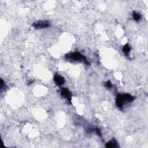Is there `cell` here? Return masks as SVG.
Segmentation results:
<instances>
[{
    "instance_id": "cell-1",
    "label": "cell",
    "mask_w": 148,
    "mask_h": 148,
    "mask_svg": "<svg viewBox=\"0 0 148 148\" xmlns=\"http://www.w3.org/2000/svg\"><path fill=\"white\" fill-rule=\"evenodd\" d=\"M66 59L69 60H73V61H82L85 63L86 64H89V63L88 62L86 57L84 56L81 54L80 53L75 52L72 53L70 54L67 55Z\"/></svg>"
},
{
    "instance_id": "cell-7",
    "label": "cell",
    "mask_w": 148,
    "mask_h": 148,
    "mask_svg": "<svg viewBox=\"0 0 148 148\" xmlns=\"http://www.w3.org/2000/svg\"><path fill=\"white\" fill-rule=\"evenodd\" d=\"M106 147H109V148H112V147H118V145H117L116 142L115 140L113 141H110L109 142L106 144Z\"/></svg>"
},
{
    "instance_id": "cell-3",
    "label": "cell",
    "mask_w": 148,
    "mask_h": 148,
    "mask_svg": "<svg viewBox=\"0 0 148 148\" xmlns=\"http://www.w3.org/2000/svg\"><path fill=\"white\" fill-rule=\"evenodd\" d=\"M126 100H124V97H123V94H119L117 96L116 100V105L119 108H122L123 107V105L124 104V102Z\"/></svg>"
},
{
    "instance_id": "cell-6",
    "label": "cell",
    "mask_w": 148,
    "mask_h": 148,
    "mask_svg": "<svg viewBox=\"0 0 148 148\" xmlns=\"http://www.w3.org/2000/svg\"><path fill=\"white\" fill-rule=\"evenodd\" d=\"M131 50V48L130 46L128 44H126V45H124L123 48V52L124 53V54L126 56H128L130 54V52Z\"/></svg>"
},
{
    "instance_id": "cell-4",
    "label": "cell",
    "mask_w": 148,
    "mask_h": 148,
    "mask_svg": "<svg viewBox=\"0 0 148 148\" xmlns=\"http://www.w3.org/2000/svg\"><path fill=\"white\" fill-rule=\"evenodd\" d=\"M61 94L63 97L66 98V99L69 102H71L72 94L71 92L69 91L67 89H63L61 91Z\"/></svg>"
},
{
    "instance_id": "cell-8",
    "label": "cell",
    "mask_w": 148,
    "mask_h": 148,
    "mask_svg": "<svg viewBox=\"0 0 148 148\" xmlns=\"http://www.w3.org/2000/svg\"><path fill=\"white\" fill-rule=\"evenodd\" d=\"M133 17L134 18V20H135V21L138 22L139 20L141 19V16L139 13H137V12H134L133 13Z\"/></svg>"
},
{
    "instance_id": "cell-5",
    "label": "cell",
    "mask_w": 148,
    "mask_h": 148,
    "mask_svg": "<svg viewBox=\"0 0 148 148\" xmlns=\"http://www.w3.org/2000/svg\"><path fill=\"white\" fill-rule=\"evenodd\" d=\"M54 81L57 85L61 86L63 85L65 82V79L61 76L58 75H56L54 77Z\"/></svg>"
},
{
    "instance_id": "cell-9",
    "label": "cell",
    "mask_w": 148,
    "mask_h": 148,
    "mask_svg": "<svg viewBox=\"0 0 148 148\" xmlns=\"http://www.w3.org/2000/svg\"><path fill=\"white\" fill-rule=\"evenodd\" d=\"M105 86L106 88H108V89H110L112 87V83H111V82L110 81H108L107 82H106L105 84Z\"/></svg>"
},
{
    "instance_id": "cell-2",
    "label": "cell",
    "mask_w": 148,
    "mask_h": 148,
    "mask_svg": "<svg viewBox=\"0 0 148 148\" xmlns=\"http://www.w3.org/2000/svg\"><path fill=\"white\" fill-rule=\"evenodd\" d=\"M33 27L36 28V29H41V28H48L49 27H50V23L48 21H38L37 22L34 23L33 24Z\"/></svg>"
},
{
    "instance_id": "cell-10",
    "label": "cell",
    "mask_w": 148,
    "mask_h": 148,
    "mask_svg": "<svg viewBox=\"0 0 148 148\" xmlns=\"http://www.w3.org/2000/svg\"><path fill=\"white\" fill-rule=\"evenodd\" d=\"M96 132L97 134V135H99V136H101V131L98 128L96 129Z\"/></svg>"
}]
</instances>
